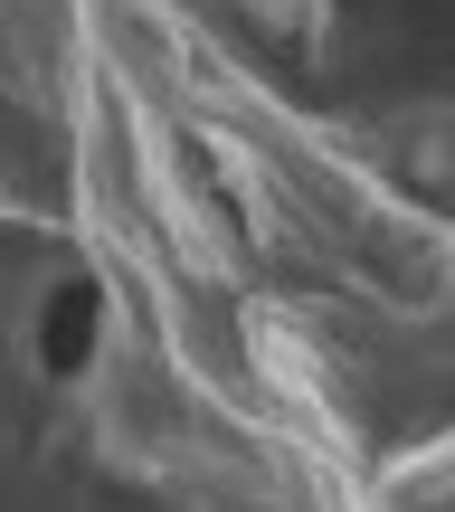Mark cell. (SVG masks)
<instances>
[{"label": "cell", "mask_w": 455, "mask_h": 512, "mask_svg": "<svg viewBox=\"0 0 455 512\" xmlns=\"http://www.w3.org/2000/svg\"><path fill=\"white\" fill-rule=\"evenodd\" d=\"M105 332H114V294H105V275L95 266H57L48 285H38V304H29V361H38V380H86L95 361H105Z\"/></svg>", "instance_id": "6da1fadb"}]
</instances>
